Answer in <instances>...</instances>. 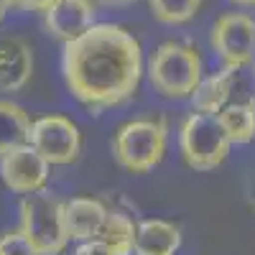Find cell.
Here are the masks:
<instances>
[{"label": "cell", "mask_w": 255, "mask_h": 255, "mask_svg": "<svg viewBox=\"0 0 255 255\" xmlns=\"http://www.w3.org/2000/svg\"><path fill=\"white\" fill-rule=\"evenodd\" d=\"M64 79L69 92L92 110L115 108L133 97L143 74L138 38L115 23H95L64 46Z\"/></svg>", "instance_id": "1"}, {"label": "cell", "mask_w": 255, "mask_h": 255, "mask_svg": "<svg viewBox=\"0 0 255 255\" xmlns=\"http://www.w3.org/2000/svg\"><path fill=\"white\" fill-rule=\"evenodd\" d=\"M148 77L151 84L168 100H184L191 97L199 87L202 77V56L194 46L168 41L161 44L148 64Z\"/></svg>", "instance_id": "2"}, {"label": "cell", "mask_w": 255, "mask_h": 255, "mask_svg": "<svg viewBox=\"0 0 255 255\" xmlns=\"http://www.w3.org/2000/svg\"><path fill=\"white\" fill-rule=\"evenodd\" d=\"M168 128L158 118H140L125 123L115 133L113 153L120 166L133 174H145L163 158Z\"/></svg>", "instance_id": "3"}, {"label": "cell", "mask_w": 255, "mask_h": 255, "mask_svg": "<svg viewBox=\"0 0 255 255\" xmlns=\"http://www.w3.org/2000/svg\"><path fill=\"white\" fill-rule=\"evenodd\" d=\"M18 230L41 255H59L69 243L67 227H64V204L46 189L23 197Z\"/></svg>", "instance_id": "4"}, {"label": "cell", "mask_w": 255, "mask_h": 255, "mask_svg": "<svg viewBox=\"0 0 255 255\" xmlns=\"http://www.w3.org/2000/svg\"><path fill=\"white\" fill-rule=\"evenodd\" d=\"M179 148L189 168L194 171H212L230 153V138L217 115L194 113L189 115L179 133Z\"/></svg>", "instance_id": "5"}, {"label": "cell", "mask_w": 255, "mask_h": 255, "mask_svg": "<svg viewBox=\"0 0 255 255\" xmlns=\"http://www.w3.org/2000/svg\"><path fill=\"white\" fill-rule=\"evenodd\" d=\"M28 145L36 153H41L51 166L72 163L79 156L82 135L79 128L64 115H44L31 123Z\"/></svg>", "instance_id": "6"}, {"label": "cell", "mask_w": 255, "mask_h": 255, "mask_svg": "<svg viewBox=\"0 0 255 255\" xmlns=\"http://www.w3.org/2000/svg\"><path fill=\"white\" fill-rule=\"evenodd\" d=\"M209 41L225 67H248L255 59V20L248 13H225L215 20Z\"/></svg>", "instance_id": "7"}, {"label": "cell", "mask_w": 255, "mask_h": 255, "mask_svg": "<svg viewBox=\"0 0 255 255\" xmlns=\"http://www.w3.org/2000/svg\"><path fill=\"white\" fill-rule=\"evenodd\" d=\"M255 100V82L245 79V67H222L217 74L204 77L199 87L191 95L197 113L217 115L232 102H253Z\"/></svg>", "instance_id": "8"}, {"label": "cell", "mask_w": 255, "mask_h": 255, "mask_svg": "<svg viewBox=\"0 0 255 255\" xmlns=\"http://www.w3.org/2000/svg\"><path fill=\"white\" fill-rule=\"evenodd\" d=\"M49 168H51V163L41 153H36L28 143L0 156V179H3V184L10 191L23 194V197L36 194V191L46 186Z\"/></svg>", "instance_id": "9"}, {"label": "cell", "mask_w": 255, "mask_h": 255, "mask_svg": "<svg viewBox=\"0 0 255 255\" xmlns=\"http://www.w3.org/2000/svg\"><path fill=\"white\" fill-rule=\"evenodd\" d=\"M44 15L49 33L69 44L95 26V3L92 0H54Z\"/></svg>", "instance_id": "10"}, {"label": "cell", "mask_w": 255, "mask_h": 255, "mask_svg": "<svg viewBox=\"0 0 255 255\" xmlns=\"http://www.w3.org/2000/svg\"><path fill=\"white\" fill-rule=\"evenodd\" d=\"M31 72H33V54L26 41L18 36L0 38V90L18 92L20 87H26Z\"/></svg>", "instance_id": "11"}, {"label": "cell", "mask_w": 255, "mask_h": 255, "mask_svg": "<svg viewBox=\"0 0 255 255\" xmlns=\"http://www.w3.org/2000/svg\"><path fill=\"white\" fill-rule=\"evenodd\" d=\"M108 212H110L108 207L92 197H77L67 202L64 204V227H67L69 240L77 243L97 240L105 220H108Z\"/></svg>", "instance_id": "12"}, {"label": "cell", "mask_w": 255, "mask_h": 255, "mask_svg": "<svg viewBox=\"0 0 255 255\" xmlns=\"http://www.w3.org/2000/svg\"><path fill=\"white\" fill-rule=\"evenodd\" d=\"M181 245L176 225L163 220H143L135 230V255H174Z\"/></svg>", "instance_id": "13"}, {"label": "cell", "mask_w": 255, "mask_h": 255, "mask_svg": "<svg viewBox=\"0 0 255 255\" xmlns=\"http://www.w3.org/2000/svg\"><path fill=\"white\" fill-rule=\"evenodd\" d=\"M31 135V118L15 102L0 100V156L26 145Z\"/></svg>", "instance_id": "14"}, {"label": "cell", "mask_w": 255, "mask_h": 255, "mask_svg": "<svg viewBox=\"0 0 255 255\" xmlns=\"http://www.w3.org/2000/svg\"><path fill=\"white\" fill-rule=\"evenodd\" d=\"M135 230L138 225L130 217L113 209L108 212V220H105L97 240L108 245L113 255H135Z\"/></svg>", "instance_id": "15"}, {"label": "cell", "mask_w": 255, "mask_h": 255, "mask_svg": "<svg viewBox=\"0 0 255 255\" xmlns=\"http://www.w3.org/2000/svg\"><path fill=\"white\" fill-rule=\"evenodd\" d=\"M225 133L232 145H245L255 138V100L253 102H232L217 113Z\"/></svg>", "instance_id": "16"}, {"label": "cell", "mask_w": 255, "mask_h": 255, "mask_svg": "<svg viewBox=\"0 0 255 255\" xmlns=\"http://www.w3.org/2000/svg\"><path fill=\"white\" fill-rule=\"evenodd\" d=\"M148 5H151L156 20L176 26V23H186L199 13L202 0H148Z\"/></svg>", "instance_id": "17"}, {"label": "cell", "mask_w": 255, "mask_h": 255, "mask_svg": "<svg viewBox=\"0 0 255 255\" xmlns=\"http://www.w3.org/2000/svg\"><path fill=\"white\" fill-rule=\"evenodd\" d=\"M0 250L5 255H41L33 243L23 235L20 230H13V232H5L3 238H0Z\"/></svg>", "instance_id": "18"}, {"label": "cell", "mask_w": 255, "mask_h": 255, "mask_svg": "<svg viewBox=\"0 0 255 255\" xmlns=\"http://www.w3.org/2000/svg\"><path fill=\"white\" fill-rule=\"evenodd\" d=\"M74 255H113V253L102 240H87V243H79Z\"/></svg>", "instance_id": "19"}, {"label": "cell", "mask_w": 255, "mask_h": 255, "mask_svg": "<svg viewBox=\"0 0 255 255\" xmlns=\"http://www.w3.org/2000/svg\"><path fill=\"white\" fill-rule=\"evenodd\" d=\"M10 3L18 8H28V10H46L54 0H10Z\"/></svg>", "instance_id": "20"}, {"label": "cell", "mask_w": 255, "mask_h": 255, "mask_svg": "<svg viewBox=\"0 0 255 255\" xmlns=\"http://www.w3.org/2000/svg\"><path fill=\"white\" fill-rule=\"evenodd\" d=\"M10 5H13V3H10V0H0V20H3V18H5V13L10 10Z\"/></svg>", "instance_id": "21"}, {"label": "cell", "mask_w": 255, "mask_h": 255, "mask_svg": "<svg viewBox=\"0 0 255 255\" xmlns=\"http://www.w3.org/2000/svg\"><path fill=\"white\" fill-rule=\"evenodd\" d=\"M235 5H243V8H255V0H230Z\"/></svg>", "instance_id": "22"}, {"label": "cell", "mask_w": 255, "mask_h": 255, "mask_svg": "<svg viewBox=\"0 0 255 255\" xmlns=\"http://www.w3.org/2000/svg\"><path fill=\"white\" fill-rule=\"evenodd\" d=\"M0 255H5V253H3V250H0Z\"/></svg>", "instance_id": "23"}, {"label": "cell", "mask_w": 255, "mask_h": 255, "mask_svg": "<svg viewBox=\"0 0 255 255\" xmlns=\"http://www.w3.org/2000/svg\"><path fill=\"white\" fill-rule=\"evenodd\" d=\"M253 77H255V72H253Z\"/></svg>", "instance_id": "24"}]
</instances>
